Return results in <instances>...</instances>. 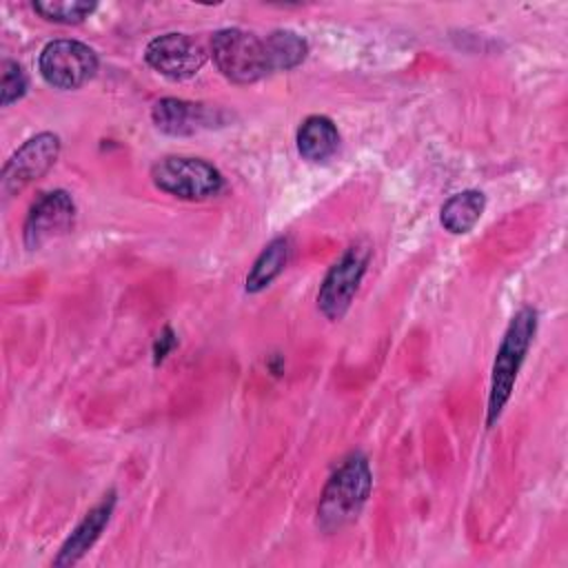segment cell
I'll return each mask as SVG.
<instances>
[{"mask_svg":"<svg viewBox=\"0 0 568 568\" xmlns=\"http://www.w3.org/2000/svg\"><path fill=\"white\" fill-rule=\"evenodd\" d=\"M211 53L217 71L237 84H248L271 71L266 44L242 29H222L211 40Z\"/></svg>","mask_w":568,"mask_h":568,"instance_id":"obj_3","label":"cell"},{"mask_svg":"<svg viewBox=\"0 0 568 568\" xmlns=\"http://www.w3.org/2000/svg\"><path fill=\"white\" fill-rule=\"evenodd\" d=\"M60 153V138L55 133H38L29 138L2 169V193L9 197L29 182L42 178Z\"/></svg>","mask_w":568,"mask_h":568,"instance_id":"obj_7","label":"cell"},{"mask_svg":"<svg viewBox=\"0 0 568 568\" xmlns=\"http://www.w3.org/2000/svg\"><path fill=\"white\" fill-rule=\"evenodd\" d=\"M339 146V133L331 118L311 115L297 131V151L308 162H326Z\"/></svg>","mask_w":568,"mask_h":568,"instance_id":"obj_12","label":"cell"},{"mask_svg":"<svg viewBox=\"0 0 568 568\" xmlns=\"http://www.w3.org/2000/svg\"><path fill=\"white\" fill-rule=\"evenodd\" d=\"M153 124L169 135H191L211 122V113L195 102L178 100V98H164L155 102L151 111Z\"/></svg>","mask_w":568,"mask_h":568,"instance_id":"obj_11","label":"cell"},{"mask_svg":"<svg viewBox=\"0 0 568 568\" xmlns=\"http://www.w3.org/2000/svg\"><path fill=\"white\" fill-rule=\"evenodd\" d=\"M75 220V204L67 191L44 193L24 220V244L36 251L47 242L71 231Z\"/></svg>","mask_w":568,"mask_h":568,"instance_id":"obj_8","label":"cell"},{"mask_svg":"<svg viewBox=\"0 0 568 568\" xmlns=\"http://www.w3.org/2000/svg\"><path fill=\"white\" fill-rule=\"evenodd\" d=\"M288 255H291L288 237H275L273 242H268L246 275V291L248 293L264 291L284 271Z\"/></svg>","mask_w":568,"mask_h":568,"instance_id":"obj_14","label":"cell"},{"mask_svg":"<svg viewBox=\"0 0 568 568\" xmlns=\"http://www.w3.org/2000/svg\"><path fill=\"white\" fill-rule=\"evenodd\" d=\"M484 206H486V195L481 191L468 189V191L455 193L442 206V213H439L442 226L455 235L468 233L479 222Z\"/></svg>","mask_w":568,"mask_h":568,"instance_id":"obj_13","label":"cell"},{"mask_svg":"<svg viewBox=\"0 0 568 568\" xmlns=\"http://www.w3.org/2000/svg\"><path fill=\"white\" fill-rule=\"evenodd\" d=\"M373 486L368 459L362 453H353L326 481L317 504V526L326 532H335L362 513Z\"/></svg>","mask_w":568,"mask_h":568,"instance_id":"obj_1","label":"cell"},{"mask_svg":"<svg viewBox=\"0 0 568 568\" xmlns=\"http://www.w3.org/2000/svg\"><path fill=\"white\" fill-rule=\"evenodd\" d=\"M371 248L362 242L346 248V253L331 266L326 273L320 293L317 306L328 320H342L357 293V286L366 273Z\"/></svg>","mask_w":568,"mask_h":568,"instance_id":"obj_5","label":"cell"},{"mask_svg":"<svg viewBox=\"0 0 568 568\" xmlns=\"http://www.w3.org/2000/svg\"><path fill=\"white\" fill-rule=\"evenodd\" d=\"M42 78L55 89H78L98 71V58L91 47L78 40L49 42L38 60Z\"/></svg>","mask_w":568,"mask_h":568,"instance_id":"obj_6","label":"cell"},{"mask_svg":"<svg viewBox=\"0 0 568 568\" xmlns=\"http://www.w3.org/2000/svg\"><path fill=\"white\" fill-rule=\"evenodd\" d=\"M535 331H537V311L530 306L519 308L501 337V344L497 348V357L493 364L488 415H486L488 426H493L499 419L506 402L510 399L517 373H519V368L526 359V353L532 344Z\"/></svg>","mask_w":568,"mask_h":568,"instance_id":"obj_2","label":"cell"},{"mask_svg":"<svg viewBox=\"0 0 568 568\" xmlns=\"http://www.w3.org/2000/svg\"><path fill=\"white\" fill-rule=\"evenodd\" d=\"M151 178L160 191L182 200H206L224 186L222 173L200 158L169 155L153 164Z\"/></svg>","mask_w":568,"mask_h":568,"instance_id":"obj_4","label":"cell"},{"mask_svg":"<svg viewBox=\"0 0 568 568\" xmlns=\"http://www.w3.org/2000/svg\"><path fill=\"white\" fill-rule=\"evenodd\" d=\"M33 9L51 22L62 24H78L82 22L93 9L95 2H80V0H38L33 2Z\"/></svg>","mask_w":568,"mask_h":568,"instance_id":"obj_16","label":"cell"},{"mask_svg":"<svg viewBox=\"0 0 568 568\" xmlns=\"http://www.w3.org/2000/svg\"><path fill=\"white\" fill-rule=\"evenodd\" d=\"M113 506H115V493L111 490V493L104 495L102 501L95 504V506L84 515V519L73 528V532L69 535V539L62 544L58 557L53 559V566H71V564H75V561L98 541L100 532L104 530V526H106L109 519H111Z\"/></svg>","mask_w":568,"mask_h":568,"instance_id":"obj_10","label":"cell"},{"mask_svg":"<svg viewBox=\"0 0 568 568\" xmlns=\"http://www.w3.org/2000/svg\"><path fill=\"white\" fill-rule=\"evenodd\" d=\"M266 55H268V64H271V71L275 69H293L297 67L306 53H308V44L302 36H297L295 31H288V29H280V31H273L266 40Z\"/></svg>","mask_w":568,"mask_h":568,"instance_id":"obj_15","label":"cell"},{"mask_svg":"<svg viewBox=\"0 0 568 568\" xmlns=\"http://www.w3.org/2000/svg\"><path fill=\"white\" fill-rule=\"evenodd\" d=\"M27 91V75L22 71V67L18 62H11V60H4L2 64V82H0V102L2 106H9L11 102L20 100Z\"/></svg>","mask_w":568,"mask_h":568,"instance_id":"obj_17","label":"cell"},{"mask_svg":"<svg viewBox=\"0 0 568 568\" xmlns=\"http://www.w3.org/2000/svg\"><path fill=\"white\" fill-rule=\"evenodd\" d=\"M175 346V335L171 328H164V333L160 335V339L155 342V364L162 362L166 357V353Z\"/></svg>","mask_w":568,"mask_h":568,"instance_id":"obj_18","label":"cell"},{"mask_svg":"<svg viewBox=\"0 0 568 568\" xmlns=\"http://www.w3.org/2000/svg\"><path fill=\"white\" fill-rule=\"evenodd\" d=\"M144 58L160 75L186 80L202 69L206 53L193 38L184 33H164L146 44Z\"/></svg>","mask_w":568,"mask_h":568,"instance_id":"obj_9","label":"cell"}]
</instances>
